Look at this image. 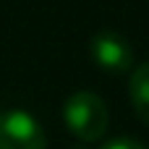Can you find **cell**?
<instances>
[{
  "label": "cell",
  "mask_w": 149,
  "mask_h": 149,
  "mask_svg": "<svg viewBox=\"0 0 149 149\" xmlns=\"http://www.w3.org/2000/svg\"><path fill=\"white\" fill-rule=\"evenodd\" d=\"M89 55L92 60L110 73H126L134 65V50L128 39H123L115 31H100L89 42Z\"/></svg>",
  "instance_id": "cell-3"
},
{
  "label": "cell",
  "mask_w": 149,
  "mask_h": 149,
  "mask_svg": "<svg viewBox=\"0 0 149 149\" xmlns=\"http://www.w3.org/2000/svg\"><path fill=\"white\" fill-rule=\"evenodd\" d=\"M102 149H147L141 141H136V139H113V141H107Z\"/></svg>",
  "instance_id": "cell-5"
},
{
  "label": "cell",
  "mask_w": 149,
  "mask_h": 149,
  "mask_svg": "<svg viewBox=\"0 0 149 149\" xmlns=\"http://www.w3.org/2000/svg\"><path fill=\"white\" fill-rule=\"evenodd\" d=\"M63 120L68 126V131L84 141V144H94L107 134V123H110V113L107 105L100 94L94 92H76L65 100L63 105Z\"/></svg>",
  "instance_id": "cell-1"
},
{
  "label": "cell",
  "mask_w": 149,
  "mask_h": 149,
  "mask_svg": "<svg viewBox=\"0 0 149 149\" xmlns=\"http://www.w3.org/2000/svg\"><path fill=\"white\" fill-rule=\"evenodd\" d=\"M0 149H47L39 123L24 110L0 113Z\"/></svg>",
  "instance_id": "cell-2"
},
{
  "label": "cell",
  "mask_w": 149,
  "mask_h": 149,
  "mask_svg": "<svg viewBox=\"0 0 149 149\" xmlns=\"http://www.w3.org/2000/svg\"><path fill=\"white\" fill-rule=\"evenodd\" d=\"M128 97L134 105V113L149 123V63H141L131 71L128 79Z\"/></svg>",
  "instance_id": "cell-4"
}]
</instances>
